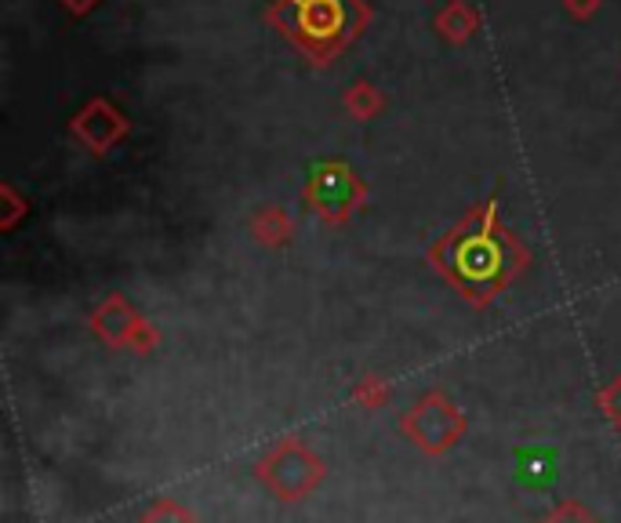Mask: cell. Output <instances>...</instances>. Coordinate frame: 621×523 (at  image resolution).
Here are the masks:
<instances>
[{
	"instance_id": "cell-1",
	"label": "cell",
	"mask_w": 621,
	"mask_h": 523,
	"mask_svg": "<svg viewBox=\"0 0 621 523\" xmlns=\"http://www.w3.org/2000/svg\"><path fill=\"white\" fill-rule=\"evenodd\" d=\"M458 269L466 273L469 280H487V277H495V273L501 269V252H498V244L487 240V237H477V240L461 244V252H458Z\"/></svg>"
}]
</instances>
